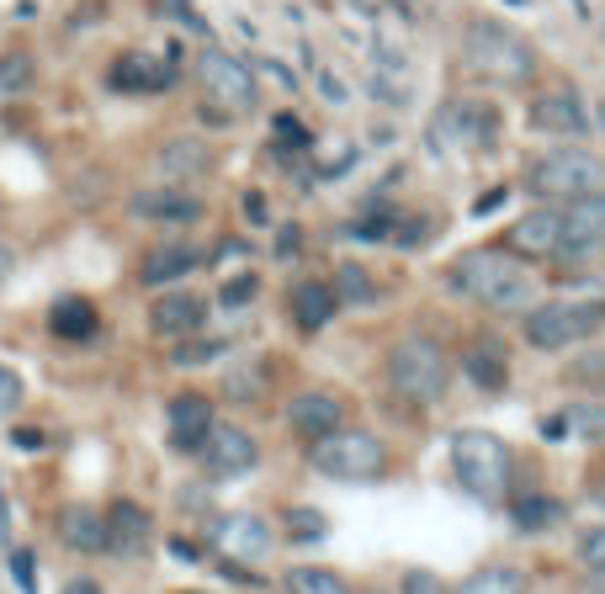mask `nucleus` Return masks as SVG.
<instances>
[{
    "instance_id": "c756f323",
    "label": "nucleus",
    "mask_w": 605,
    "mask_h": 594,
    "mask_svg": "<svg viewBox=\"0 0 605 594\" xmlns=\"http://www.w3.org/2000/svg\"><path fill=\"white\" fill-rule=\"evenodd\" d=\"M558 419H563V436L574 441H605V404H569Z\"/></svg>"
},
{
    "instance_id": "de8ad7c7",
    "label": "nucleus",
    "mask_w": 605,
    "mask_h": 594,
    "mask_svg": "<svg viewBox=\"0 0 605 594\" xmlns=\"http://www.w3.org/2000/svg\"><path fill=\"white\" fill-rule=\"evenodd\" d=\"M244 212H250L255 223H266V202H261V197H244Z\"/></svg>"
},
{
    "instance_id": "c85d7f7f",
    "label": "nucleus",
    "mask_w": 605,
    "mask_h": 594,
    "mask_svg": "<svg viewBox=\"0 0 605 594\" xmlns=\"http://www.w3.org/2000/svg\"><path fill=\"white\" fill-rule=\"evenodd\" d=\"M282 590L287 594H351V584L340 573H330V568H287Z\"/></svg>"
},
{
    "instance_id": "f03ea898",
    "label": "nucleus",
    "mask_w": 605,
    "mask_h": 594,
    "mask_svg": "<svg viewBox=\"0 0 605 594\" xmlns=\"http://www.w3.org/2000/svg\"><path fill=\"white\" fill-rule=\"evenodd\" d=\"M383 372H388V387H394L398 404H415V409H436L447 398V387H452V356L430 334L398 340L388 361H383Z\"/></svg>"
},
{
    "instance_id": "1a4fd4ad",
    "label": "nucleus",
    "mask_w": 605,
    "mask_h": 594,
    "mask_svg": "<svg viewBox=\"0 0 605 594\" xmlns=\"http://www.w3.org/2000/svg\"><path fill=\"white\" fill-rule=\"evenodd\" d=\"M197 80H202V90H208L212 101L223 107V112H250L255 107V75H250V64L234 59V54H223V48H208L202 59H197Z\"/></svg>"
},
{
    "instance_id": "cd10ccee",
    "label": "nucleus",
    "mask_w": 605,
    "mask_h": 594,
    "mask_svg": "<svg viewBox=\"0 0 605 594\" xmlns=\"http://www.w3.org/2000/svg\"><path fill=\"white\" fill-rule=\"evenodd\" d=\"M510 520H515V531H526V536L552 531V526L563 520V505H558L552 494H526V499L510 505Z\"/></svg>"
},
{
    "instance_id": "7ed1b4c3",
    "label": "nucleus",
    "mask_w": 605,
    "mask_h": 594,
    "mask_svg": "<svg viewBox=\"0 0 605 594\" xmlns=\"http://www.w3.org/2000/svg\"><path fill=\"white\" fill-rule=\"evenodd\" d=\"M452 473L479 505H505L515 488V457L505 436H494V430H457Z\"/></svg>"
},
{
    "instance_id": "6ab92c4d",
    "label": "nucleus",
    "mask_w": 605,
    "mask_h": 594,
    "mask_svg": "<svg viewBox=\"0 0 605 594\" xmlns=\"http://www.w3.org/2000/svg\"><path fill=\"white\" fill-rule=\"evenodd\" d=\"M208 319V302L191 293H165L160 302L150 308V324L154 334H170V340H186V334H197Z\"/></svg>"
},
{
    "instance_id": "f704fd0d",
    "label": "nucleus",
    "mask_w": 605,
    "mask_h": 594,
    "mask_svg": "<svg viewBox=\"0 0 605 594\" xmlns=\"http://www.w3.org/2000/svg\"><path fill=\"white\" fill-rule=\"evenodd\" d=\"M229 351L223 340H182V351H170V366H208Z\"/></svg>"
},
{
    "instance_id": "a211bd4d",
    "label": "nucleus",
    "mask_w": 605,
    "mask_h": 594,
    "mask_svg": "<svg viewBox=\"0 0 605 594\" xmlns=\"http://www.w3.org/2000/svg\"><path fill=\"white\" fill-rule=\"evenodd\" d=\"M107 80H112V90H122V96H154V90L176 86V64L150 59V54H122Z\"/></svg>"
},
{
    "instance_id": "39448f33",
    "label": "nucleus",
    "mask_w": 605,
    "mask_h": 594,
    "mask_svg": "<svg viewBox=\"0 0 605 594\" xmlns=\"http://www.w3.org/2000/svg\"><path fill=\"white\" fill-rule=\"evenodd\" d=\"M308 462L314 473H324L330 483H383L388 473V446L377 441L362 425H334L330 436L308 441Z\"/></svg>"
},
{
    "instance_id": "4c0bfd02",
    "label": "nucleus",
    "mask_w": 605,
    "mask_h": 594,
    "mask_svg": "<svg viewBox=\"0 0 605 594\" xmlns=\"http://www.w3.org/2000/svg\"><path fill=\"white\" fill-rule=\"evenodd\" d=\"M569 377H574V383H584V387H601V393H605V351H601V356L574 361V366H569Z\"/></svg>"
},
{
    "instance_id": "b1692460",
    "label": "nucleus",
    "mask_w": 605,
    "mask_h": 594,
    "mask_svg": "<svg viewBox=\"0 0 605 594\" xmlns=\"http://www.w3.org/2000/svg\"><path fill=\"white\" fill-rule=\"evenodd\" d=\"M197 266H202V250H197V244H160V250L144 255L139 282H144V287H170V282L191 276Z\"/></svg>"
},
{
    "instance_id": "423d86ee",
    "label": "nucleus",
    "mask_w": 605,
    "mask_h": 594,
    "mask_svg": "<svg viewBox=\"0 0 605 594\" xmlns=\"http://www.w3.org/2000/svg\"><path fill=\"white\" fill-rule=\"evenodd\" d=\"M520 324H526V345H537V351H569V345H579V340H590V334L605 329V297H552V302L537 297L520 314Z\"/></svg>"
},
{
    "instance_id": "9b49d317",
    "label": "nucleus",
    "mask_w": 605,
    "mask_h": 594,
    "mask_svg": "<svg viewBox=\"0 0 605 594\" xmlns=\"http://www.w3.org/2000/svg\"><path fill=\"white\" fill-rule=\"evenodd\" d=\"M255 462H261V446L250 430H240V425H212L208 430V441H202L208 477H244Z\"/></svg>"
},
{
    "instance_id": "2f4dec72",
    "label": "nucleus",
    "mask_w": 605,
    "mask_h": 594,
    "mask_svg": "<svg viewBox=\"0 0 605 594\" xmlns=\"http://www.w3.org/2000/svg\"><path fill=\"white\" fill-rule=\"evenodd\" d=\"M32 80H37V64H32V54H6L0 59V96H22V90H32Z\"/></svg>"
},
{
    "instance_id": "473e14b6",
    "label": "nucleus",
    "mask_w": 605,
    "mask_h": 594,
    "mask_svg": "<svg viewBox=\"0 0 605 594\" xmlns=\"http://www.w3.org/2000/svg\"><path fill=\"white\" fill-rule=\"evenodd\" d=\"M261 387H266V372H261V366H229V377H223V393H229L234 404H255Z\"/></svg>"
},
{
    "instance_id": "4468645a",
    "label": "nucleus",
    "mask_w": 605,
    "mask_h": 594,
    "mask_svg": "<svg viewBox=\"0 0 605 594\" xmlns=\"http://www.w3.org/2000/svg\"><path fill=\"white\" fill-rule=\"evenodd\" d=\"M531 128L558 133V139H584L590 133V112H584L579 90H542L531 101Z\"/></svg>"
},
{
    "instance_id": "9d476101",
    "label": "nucleus",
    "mask_w": 605,
    "mask_h": 594,
    "mask_svg": "<svg viewBox=\"0 0 605 594\" xmlns=\"http://www.w3.org/2000/svg\"><path fill=\"white\" fill-rule=\"evenodd\" d=\"M212 552L218 558H229V563H261V558H272V526L261 520V515H250V509H240V515H218L212 520Z\"/></svg>"
},
{
    "instance_id": "412c9836",
    "label": "nucleus",
    "mask_w": 605,
    "mask_h": 594,
    "mask_svg": "<svg viewBox=\"0 0 605 594\" xmlns=\"http://www.w3.org/2000/svg\"><path fill=\"white\" fill-rule=\"evenodd\" d=\"M287 308H293V324H298L302 334H319V329L340 314V297H334L330 282H298V287L287 293Z\"/></svg>"
},
{
    "instance_id": "c9c22d12",
    "label": "nucleus",
    "mask_w": 605,
    "mask_h": 594,
    "mask_svg": "<svg viewBox=\"0 0 605 594\" xmlns=\"http://www.w3.org/2000/svg\"><path fill=\"white\" fill-rule=\"evenodd\" d=\"M398 590L404 594H452L447 584H441V573H430V568H404Z\"/></svg>"
},
{
    "instance_id": "6e6552de",
    "label": "nucleus",
    "mask_w": 605,
    "mask_h": 594,
    "mask_svg": "<svg viewBox=\"0 0 605 594\" xmlns=\"http://www.w3.org/2000/svg\"><path fill=\"white\" fill-rule=\"evenodd\" d=\"M605 244V191H584V197H569L558 208V261L563 266H579L590 261Z\"/></svg>"
},
{
    "instance_id": "a878e982",
    "label": "nucleus",
    "mask_w": 605,
    "mask_h": 594,
    "mask_svg": "<svg viewBox=\"0 0 605 594\" xmlns=\"http://www.w3.org/2000/svg\"><path fill=\"white\" fill-rule=\"evenodd\" d=\"M531 590V579L520 573V568H505V563H488L479 573H468L452 594H526Z\"/></svg>"
},
{
    "instance_id": "bb28decb",
    "label": "nucleus",
    "mask_w": 605,
    "mask_h": 594,
    "mask_svg": "<svg viewBox=\"0 0 605 594\" xmlns=\"http://www.w3.org/2000/svg\"><path fill=\"white\" fill-rule=\"evenodd\" d=\"M160 165H165V176L191 180V176H208L212 154H208V144H197V139H176V144L160 148Z\"/></svg>"
},
{
    "instance_id": "a19ab883",
    "label": "nucleus",
    "mask_w": 605,
    "mask_h": 594,
    "mask_svg": "<svg viewBox=\"0 0 605 594\" xmlns=\"http://www.w3.org/2000/svg\"><path fill=\"white\" fill-rule=\"evenodd\" d=\"M11 573H16V584H22V594H37V573H32V552H11Z\"/></svg>"
},
{
    "instance_id": "aec40b11",
    "label": "nucleus",
    "mask_w": 605,
    "mask_h": 594,
    "mask_svg": "<svg viewBox=\"0 0 605 594\" xmlns=\"http://www.w3.org/2000/svg\"><path fill=\"white\" fill-rule=\"evenodd\" d=\"M505 250L526 255V261H542V255H552V250H558V212H552V208H531L520 223H510Z\"/></svg>"
},
{
    "instance_id": "2eb2a0df",
    "label": "nucleus",
    "mask_w": 605,
    "mask_h": 594,
    "mask_svg": "<svg viewBox=\"0 0 605 594\" xmlns=\"http://www.w3.org/2000/svg\"><path fill=\"white\" fill-rule=\"evenodd\" d=\"M165 425H170V446L176 451H202V441H208V430L218 419H212V404L202 393H176L165 404Z\"/></svg>"
},
{
    "instance_id": "ddd939ff",
    "label": "nucleus",
    "mask_w": 605,
    "mask_h": 594,
    "mask_svg": "<svg viewBox=\"0 0 605 594\" xmlns=\"http://www.w3.org/2000/svg\"><path fill=\"white\" fill-rule=\"evenodd\" d=\"M334 425H345V404L324 393V387H314V393H293V404H287V430L302 436V441H319V436H330Z\"/></svg>"
},
{
    "instance_id": "20e7f679",
    "label": "nucleus",
    "mask_w": 605,
    "mask_h": 594,
    "mask_svg": "<svg viewBox=\"0 0 605 594\" xmlns=\"http://www.w3.org/2000/svg\"><path fill=\"white\" fill-rule=\"evenodd\" d=\"M462 64L488 80V86H526L537 75V54L531 43L510 32L505 22H468L462 32Z\"/></svg>"
},
{
    "instance_id": "ea45409f",
    "label": "nucleus",
    "mask_w": 605,
    "mask_h": 594,
    "mask_svg": "<svg viewBox=\"0 0 605 594\" xmlns=\"http://www.w3.org/2000/svg\"><path fill=\"white\" fill-rule=\"evenodd\" d=\"M255 293H261V282H255V276H234V282L218 293V302H223V308H240V302H250Z\"/></svg>"
},
{
    "instance_id": "37998d69",
    "label": "nucleus",
    "mask_w": 605,
    "mask_h": 594,
    "mask_svg": "<svg viewBox=\"0 0 605 594\" xmlns=\"http://www.w3.org/2000/svg\"><path fill=\"white\" fill-rule=\"evenodd\" d=\"M11 441L22 446V451H43V446H48V436H43V430H16Z\"/></svg>"
},
{
    "instance_id": "e433bc0d",
    "label": "nucleus",
    "mask_w": 605,
    "mask_h": 594,
    "mask_svg": "<svg viewBox=\"0 0 605 594\" xmlns=\"http://www.w3.org/2000/svg\"><path fill=\"white\" fill-rule=\"evenodd\" d=\"M22 398H28L22 377H16L11 366H0V419H11V415H16V409H22Z\"/></svg>"
},
{
    "instance_id": "49530a36",
    "label": "nucleus",
    "mask_w": 605,
    "mask_h": 594,
    "mask_svg": "<svg viewBox=\"0 0 605 594\" xmlns=\"http://www.w3.org/2000/svg\"><path fill=\"white\" fill-rule=\"evenodd\" d=\"M11 271H16V250H11V244H0V282H6Z\"/></svg>"
},
{
    "instance_id": "f257e3e1",
    "label": "nucleus",
    "mask_w": 605,
    "mask_h": 594,
    "mask_svg": "<svg viewBox=\"0 0 605 594\" xmlns=\"http://www.w3.org/2000/svg\"><path fill=\"white\" fill-rule=\"evenodd\" d=\"M452 287L488 314H526L537 302V276L515 250H468L457 255Z\"/></svg>"
},
{
    "instance_id": "4be33fe9",
    "label": "nucleus",
    "mask_w": 605,
    "mask_h": 594,
    "mask_svg": "<svg viewBox=\"0 0 605 594\" xmlns=\"http://www.w3.org/2000/svg\"><path fill=\"white\" fill-rule=\"evenodd\" d=\"M128 208H133V218H144V223H197V218H202V202L186 197V191H176V186L139 191Z\"/></svg>"
},
{
    "instance_id": "58836bf2",
    "label": "nucleus",
    "mask_w": 605,
    "mask_h": 594,
    "mask_svg": "<svg viewBox=\"0 0 605 594\" xmlns=\"http://www.w3.org/2000/svg\"><path fill=\"white\" fill-rule=\"evenodd\" d=\"M579 563H584V568H605V520L595 526V531H584V541H579Z\"/></svg>"
},
{
    "instance_id": "72a5a7b5",
    "label": "nucleus",
    "mask_w": 605,
    "mask_h": 594,
    "mask_svg": "<svg viewBox=\"0 0 605 594\" xmlns=\"http://www.w3.org/2000/svg\"><path fill=\"white\" fill-rule=\"evenodd\" d=\"M287 536L293 541H319V536H330V520L319 515V509H287Z\"/></svg>"
},
{
    "instance_id": "f8f14e48",
    "label": "nucleus",
    "mask_w": 605,
    "mask_h": 594,
    "mask_svg": "<svg viewBox=\"0 0 605 594\" xmlns=\"http://www.w3.org/2000/svg\"><path fill=\"white\" fill-rule=\"evenodd\" d=\"M436 139L430 144H494V107H484V101H452L441 118H436V128H430Z\"/></svg>"
},
{
    "instance_id": "f3484780",
    "label": "nucleus",
    "mask_w": 605,
    "mask_h": 594,
    "mask_svg": "<svg viewBox=\"0 0 605 594\" xmlns=\"http://www.w3.org/2000/svg\"><path fill=\"white\" fill-rule=\"evenodd\" d=\"M150 509L133 505V499H118V505L107 509V552H118V558H144V547H150Z\"/></svg>"
},
{
    "instance_id": "7c9ffc66",
    "label": "nucleus",
    "mask_w": 605,
    "mask_h": 594,
    "mask_svg": "<svg viewBox=\"0 0 605 594\" xmlns=\"http://www.w3.org/2000/svg\"><path fill=\"white\" fill-rule=\"evenodd\" d=\"M334 297H340V308H345V302H351V308H372V302H377V287H372L366 266H340L334 271Z\"/></svg>"
},
{
    "instance_id": "0eeeda50",
    "label": "nucleus",
    "mask_w": 605,
    "mask_h": 594,
    "mask_svg": "<svg viewBox=\"0 0 605 594\" xmlns=\"http://www.w3.org/2000/svg\"><path fill=\"white\" fill-rule=\"evenodd\" d=\"M605 165L584 148H552L542 160L526 165V191L537 202H569V197H584V191H601Z\"/></svg>"
},
{
    "instance_id": "393cba45",
    "label": "nucleus",
    "mask_w": 605,
    "mask_h": 594,
    "mask_svg": "<svg viewBox=\"0 0 605 594\" xmlns=\"http://www.w3.org/2000/svg\"><path fill=\"white\" fill-rule=\"evenodd\" d=\"M48 329H54L59 340H91L96 334L91 297H59V302L48 308Z\"/></svg>"
},
{
    "instance_id": "dca6fc26",
    "label": "nucleus",
    "mask_w": 605,
    "mask_h": 594,
    "mask_svg": "<svg viewBox=\"0 0 605 594\" xmlns=\"http://www.w3.org/2000/svg\"><path fill=\"white\" fill-rule=\"evenodd\" d=\"M462 372L473 377L479 393H505V383H510V351H505V340L473 334L468 351H462Z\"/></svg>"
},
{
    "instance_id": "a18cd8bd",
    "label": "nucleus",
    "mask_w": 605,
    "mask_h": 594,
    "mask_svg": "<svg viewBox=\"0 0 605 594\" xmlns=\"http://www.w3.org/2000/svg\"><path fill=\"white\" fill-rule=\"evenodd\" d=\"M499 202H505V191H488V197H479V202H473V212L484 218V212H494V208H499Z\"/></svg>"
},
{
    "instance_id": "09e8293b",
    "label": "nucleus",
    "mask_w": 605,
    "mask_h": 594,
    "mask_svg": "<svg viewBox=\"0 0 605 594\" xmlns=\"http://www.w3.org/2000/svg\"><path fill=\"white\" fill-rule=\"evenodd\" d=\"M590 594H605V568H590Z\"/></svg>"
},
{
    "instance_id": "5701e85b",
    "label": "nucleus",
    "mask_w": 605,
    "mask_h": 594,
    "mask_svg": "<svg viewBox=\"0 0 605 594\" xmlns=\"http://www.w3.org/2000/svg\"><path fill=\"white\" fill-rule=\"evenodd\" d=\"M54 531L69 552H107V515H96L91 505H64Z\"/></svg>"
},
{
    "instance_id": "79ce46f5",
    "label": "nucleus",
    "mask_w": 605,
    "mask_h": 594,
    "mask_svg": "<svg viewBox=\"0 0 605 594\" xmlns=\"http://www.w3.org/2000/svg\"><path fill=\"white\" fill-rule=\"evenodd\" d=\"M276 133H282V144H293V148L308 144V133H302V128H298L293 118H276Z\"/></svg>"
},
{
    "instance_id": "c03bdc74",
    "label": "nucleus",
    "mask_w": 605,
    "mask_h": 594,
    "mask_svg": "<svg viewBox=\"0 0 605 594\" xmlns=\"http://www.w3.org/2000/svg\"><path fill=\"white\" fill-rule=\"evenodd\" d=\"M64 594H101V584H96V579H69Z\"/></svg>"
},
{
    "instance_id": "8fccbe9b",
    "label": "nucleus",
    "mask_w": 605,
    "mask_h": 594,
    "mask_svg": "<svg viewBox=\"0 0 605 594\" xmlns=\"http://www.w3.org/2000/svg\"><path fill=\"white\" fill-rule=\"evenodd\" d=\"M182 594H208V590H182Z\"/></svg>"
}]
</instances>
